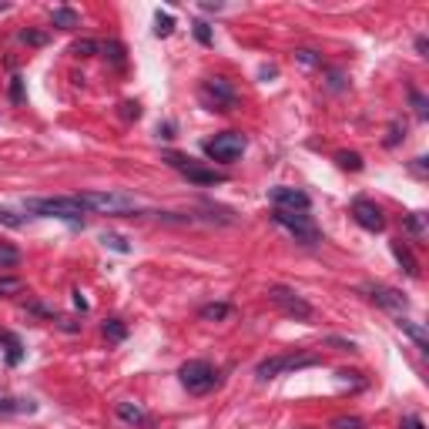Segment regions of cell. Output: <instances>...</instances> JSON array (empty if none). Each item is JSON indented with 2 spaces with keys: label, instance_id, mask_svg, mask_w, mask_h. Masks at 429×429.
Returning <instances> with one entry per match:
<instances>
[{
  "label": "cell",
  "instance_id": "cell-1",
  "mask_svg": "<svg viewBox=\"0 0 429 429\" xmlns=\"http://www.w3.org/2000/svg\"><path fill=\"white\" fill-rule=\"evenodd\" d=\"M84 212H98V214H125L135 212V198L131 195H121V191H81V195H71Z\"/></svg>",
  "mask_w": 429,
  "mask_h": 429
},
{
  "label": "cell",
  "instance_id": "cell-2",
  "mask_svg": "<svg viewBox=\"0 0 429 429\" xmlns=\"http://www.w3.org/2000/svg\"><path fill=\"white\" fill-rule=\"evenodd\" d=\"M322 362V355L316 353H289V355H272V359H262L255 366V376L262 379H275L278 372H299V369H312Z\"/></svg>",
  "mask_w": 429,
  "mask_h": 429
},
{
  "label": "cell",
  "instance_id": "cell-3",
  "mask_svg": "<svg viewBox=\"0 0 429 429\" xmlns=\"http://www.w3.org/2000/svg\"><path fill=\"white\" fill-rule=\"evenodd\" d=\"M24 208L30 214L61 218V222H71V225H81V214H84V208H81L74 198H27Z\"/></svg>",
  "mask_w": 429,
  "mask_h": 429
},
{
  "label": "cell",
  "instance_id": "cell-4",
  "mask_svg": "<svg viewBox=\"0 0 429 429\" xmlns=\"http://www.w3.org/2000/svg\"><path fill=\"white\" fill-rule=\"evenodd\" d=\"M178 379H181V386L195 396H205V392H212L218 386V369L212 362H205V359H188L185 366L178 369Z\"/></svg>",
  "mask_w": 429,
  "mask_h": 429
},
{
  "label": "cell",
  "instance_id": "cell-5",
  "mask_svg": "<svg viewBox=\"0 0 429 429\" xmlns=\"http://www.w3.org/2000/svg\"><path fill=\"white\" fill-rule=\"evenodd\" d=\"M272 222L275 225H282L285 231H289L295 241H302V245H319V228L312 225V218L305 212H285V208H272Z\"/></svg>",
  "mask_w": 429,
  "mask_h": 429
},
{
  "label": "cell",
  "instance_id": "cell-6",
  "mask_svg": "<svg viewBox=\"0 0 429 429\" xmlns=\"http://www.w3.org/2000/svg\"><path fill=\"white\" fill-rule=\"evenodd\" d=\"M205 154L218 164L239 161L241 154H245V135H239V131H222L212 141H205Z\"/></svg>",
  "mask_w": 429,
  "mask_h": 429
},
{
  "label": "cell",
  "instance_id": "cell-7",
  "mask_svg": "<svg viewBox=\"0 0 429 429\" xmlns=\"http://www.w3.org/2000/svg\"><path fill=\"white\" fill-rule=\"evenodd\" d=\"M268 299H272L289 319H299V322H309V319H312V305L305 302L295 289H289V285H268Z\"/></svg>",
  "mask_w": 429,
  "mask_h": 429
},
{
  "label": "cell",
  "instance_id": "cell-8",
  "mask_svg": "<svg viewBox=\"0 0 429 429\" xmlns=\"http://www.w3.org/2000/svg\"><path fill=\"white\" fill-rule=\"evenodd\" d=\"M359 292H362L372 305L386 309V312H392V316H403L406 309H409V299H406L403 292L389 289V285H382V282H369V285H362Z\"/></svg>",
  "mask_w": 429,
  "mask_h": 429
},
{
  "label": "cell",
  "instance_id": "cell-9",
  "mask_svg": "<svg viewBox=\"0 0 429 429\" xmlns=\"http://www.w3.org/2000/svg\"><path fill=\"white\" fill-rule=\"evenodd\" d=\"M202 101L212 108V111H231L239 104V94L228 84L225 77H208L202 84Z\"/></svg>",
  "mask_w": 429,
  "mask_h": 429
},
{
  "label": "cell",
  "instance_id": "cell-10",
  "mask_svg": "<svg viewBox=\"0 0 429 429\" xmlns=\"http://www.w3.org/2000/svg\"><path fill=\"white\" fill-rule=\"evenodd\" d=\"M353 218L366 228V231H382V228H386V214H382V208H379L376 202H369V198H355Z\"/></svg>",
  "mask_w": 429,
  "mask_h": 429
},
{
  "label": "cell",
  "instance_id": "cell-11",
  "mask_svg": "<svg viewBox=\"0 0 429 429\" xmlns=\"http://www.w3.org/2000/svg\"><path fill=\"white\" fill-rule=\"evenodd\" d=\"M272 202H275V208H285V212H309V195L299 188H289V185H278V188H272Z\"/></svg>",
  "mask_w": 429,
  "mask_h": 429
},
{
  "label": "cell",
  "instance_id": "cell-12",
  "mask_svg": "<svg viewBox=\"0 0 429 429\" xmlns=\"http://www.w3.org/2000/svg\"><path fill=\"white\" fill-rule=\"evenodd\" d=\"M181 175L188 178L191 185H222V181H225L222 171H214V168H202V164H188Z\"/></svg>",
  "mask_w": 429,
  "mask_h": 429
},
{
  "label": "cell",
  "instance_id": "cell-13",
  "mask_svg": "<svg viewBox=\"0 0 429 429\" xmlns=\"http://www.w3.org/2000/svg\"><path fill=\"white\" fill-rule=\"evenodd\" d=\"M118 419L127 423V426H144V423H148V413H144V406L141 403L121 399V403H118Z\"/></svg>",
  "mask_w": 429,
  "mask_h": 429
},
{
  "label": "cell",
  "instance_id": "cell-14",
  "mask_svg": "<svg viewBox=\"0 0 429 429\" xmlns=\"http://www.w3.org/2000/svg\"><path fill=\"white\" fill-rule=\"evenodd\" d=\"M17 413H38V403L34 399H13V396L0 392V416H17Z\"/></svg>",
  "mask_w": 429,
  "mask_h": 429
},
{
  "label": "cell",
  "instance_id": "cell-15",
  "mask_svg": "<svg viewBox=\"0 0 429 429\" xmlns=\"http://www.w3.org/2000/svg\"><path fill=\"white\" fill-rule=\"evenodd\" d=\"M396 326H399V328H403V332H406V336H409V339L416 342V349H419V353H429L426 328L419 326V322H409V319H403V316H399V319H396Z\"/></svg>",
  "mask_w": 429,
  "mask_h": 429
},
{
  "label": "cell",
  "instance_id": "cell-16",
  "mask_svg": "<svg viewBox=\"0 0 429 429\" xmlns=\"http://www.w3.org/2000/svg\"><path fill=\"white\" fill-rule=\"evenodd\" d=\"M392 255H396V262L406 268V275H409V278H419V262L413 258V252L406 248L403 241H392Z\"/></svg>",
  "mask_w": 429,
  "mask_h": 429
},
{
  "label": "cell",
  "instance_id": "cell-17",
  "mask_svg": "<svg viewBox=\"0 0 429 429\" xmlns=\"http://www.w3.org/2000/svg\"><path fill=\"white\" fill-rule=\"evenodd\" d=\"M231 312H235V309L228 302H208L198 309V319H202V322H222V319H228Z\"/></svg>",
  "mask_w": 429,
  "mask_h": 429
},
{
  "label": "cell",
  "instance_id": "cell-18",
  "mask_svg": "<svg viewBox=\"0 0 429 429\" xmlns=\"http://www.w3.org/2000/svg\"><path fill=\"white\" fill-rule=\"evenodd\" d=\"M0 345L7 349V362H11V366H17V362L24 359V345H21V339L11 336V332H4V328H0Z\"/></svg>",
  "mask_w": 429,
  "mask_h": 429
},
{
  "label": "cell",
  "instance_id": "cell-19",
  "mask_svg": "<svg viewBox=\"0 0 429 429\" xmlns=\"http://www.w3.org/2000/svg\"><path fill=\"white\" fill-rule=\"evenodd\" d=\"M54 27H61V30H71V27L81 24V17H77V11H71V7H54Z\"/></svg>",
  "mask_w": 429,
  "mask_h": 429
},
{
  "label": "cell",
  "instance_id": "cell-20",
  "mask_svg": "<svg viewBox=\"0 0 429 429\" xmlns=\"http://www.w3.org/2000/svg\"><path fill=\"white\" fill-rule=\"evenodd\" d=\"M21 265V252L13 248L11 241L0 239V268H17Z\"/></svg>",
  "mask_w": 429,
  "mask_h": 429
},
{
  "label": "cell",
  "instance_id": "cell-21",
  "mask_svg": "<svg viewBox=\"0 0 429 429\" xmlns=\"http://www.w3.org/2000/svg\"><path fill=\"white\" fill-rule=\"evenodd\" d=\"M104 336H108L111 342H125L127 339V326L121 322V319H108V322H104Z\"/></svg>",
  "mask_w": 429,
  "mask_h": 429
},
{
  "label": "cell",
  "instance_id": "cell-22",
  "mask_svg": "<svg viewBox=\"0 0 429 429\" xmlns=\"http://www.w3.org/2000/svg\"><path fill=\"white\" fill-rule=\"evenodd\" d=\"M336 161H339V168H345V171H362V154L359 151H339Z\"/></svg>",
  "mask_w": 429,
  "mask_h": 429
},
{
  "label": "cell",
  "instance_id": "cell-23",
  "mask_svg": "<svg viewBox=\"0 0 429 429\" xmlns=\"http://www.w3.org/2000/svg\"><path fill=\"white\" fill-rule=\"evenodd\" d=\"M98 51H101V44H98V40H91V38L74 40V47H71V54H77V57H94Z\"/></svg>",
  "mask_w": 429,
  "mask_h": 429
},
{
  "label": "cell",
  "instance_id": "cell-24",
  "mask_svg": "<svg viewBox=\"0 0 429 429\" xmlns=\"http://www.w3.org/2000/svg\"><path fill=\"white\" fill-rule=\"evenodd\" d=\"M24 292V278H0V299H11Z\"/></svg>",
  "mask_w": 429,
  "mask_h": 429
},
{
  "label": "cell",
  "instance_id": "cell-25",
  "mask_svg": "<svg viewBox=\"0 0 429 429\" xmlns=\"http://www.w3.org/2000/svg\"><path fill=\"white\" fill-rule=\"evenodd\" d=\"M328 429H366V419L359 416H336L328 423Z\"/></svg>",
  "mask_w": 429,
  "mask_h": 429
},
{
  "label": "cell",
  "instance_id": "cell-26",
  "mask_svg": "<svg viewBox=\"0 0 429 429\" xmlns=\"http://www.w3.org/2000/svg\"><path fill=\"white\" fill-rule=\"evenodd\" d=\"M101 51H104V57H111V61L118 64V67L125 64V47H121L118 40H108V44H101Z\"/></svg>",
  "mask_w": 429,
  "mask_h": 429
},
{
  "label": "cell",
  "instance_id": "cell-27",
  "mask_svg": "<svg viewBox=\"0 0 429 429\" xmlns=\"http://www.w3.org/2000/svg\"><path fill=\"white\" fill-rule=\"evenodd\" d=\"M295 61L302 64V67H322V57H319L316 51H309V47H302V51H295Z\"/></svg>",
  "mask_w": 429,
  "mask_h": 429
},
{
  "label": "cell",
  "instance_id": "cell-28",
  "mask_svg": "<svg viewBox=\"0 0 429 429\" xmlns=\"http://www.w3.org/2000/svg\"><path fill=\"white\" fill-rule=\"evenodd\" d=\"M21 40L30 44V47H44V44H47V34H40V30H30V27H27V30H21Z\"/></svg>",
  "mask_w": 429,
  "mask_h": 429
},
{
  "label": "cell",
  "instance_id": "cell-29",
  "mask_svg": "<svg viewBox=\"0 0 429 429\" xmlns=\"http://www.w3.org/2000/svg\"><path fill=\"white\" fill-rule=\"evenodd\" d=\"M403 138H406V125L392 121V125H389V138H386V148H396V144H399Z\"/></svg>",
  "mask_w": 429,
  "mask_h": 429
},
{
  "label": "cell",
  "instance_id": "cell-30",
  "mask_svg": "<svg viewBox=\"0 0 429 429\" xmlns=\"http://www.w3.org/2000/svg\"><path fill=\"white\" fill-rule=\"evenodd\" d=\"M154 34H158V38H168V34H171V24H175V21H171V13H158V17H154Z\"/></svg>",
  "mask_w": 429,
  "mask_h": 429
},
{
  "label": "cell",
  "instance_id": "cell-31",
  "mask_svg": "<svg viewBox=\"0 0 429 429\" xmlns=\"http://www.w3.org/2000/svg\"><path fill=\"white\" fill-rule=\"evenodd\" d=\"M101 241L108 245V248H114V252H131V245H127L121 235H101Z\"/></svg>",
  "mask_w": 429,
  "mask_h": 429
},
{
  "label": "cell",
  "instance_id": "cell-32",
  "mask_svg": "<svg viewBox=\"0 0 429 429\" xmlns=\"http://www.w3.org/2000/svg\"><path fill=\"white\" fill-rule=\"evenodd\" d=\"M0 222H4V225H11V228H21V225H24V218H21L17 212H11V208H0Z\"/></svg>",
  "mask_w": 429,
  "mask_h": 429
},
{
  "label": "cell",
  "instance_id": "cell-33",
  "mask_svg": "<svg viewBox=\"0 0 429 429\" xmlns=\"http://www.w3.org/2000/svg\"><path fill=\"white\" fill-rule=\"evenodd\" d=\"M11 101L13 104L24 101V77H11Z\"/></svg>",
  "mask_w": 429,
  "mask_h": 429
},
{
  "label": "cell",
  "instance_id": "cell-34",
  "mask_svg": "<svg viewBox=\"0 0 429 429\" xmlns=\"http://www.w3.org/2000/svg\"><path fill=\"white\" fill-rule=\"evenodd\" d=\"M406 225H409V231H413V235H423V214H409V218H406Z\"/></svg>",
  "mask_w": 429,
  "mask_h": 429
},
{
  "label": "cell",
  "instance_id": "cell-35",
  "mask_svg": "<svg viewBox=\"0 0 429 429\" xmlns=\"http://www.w3.org/2000/svg\"><path fill=\"white\" fill-rule=\"evenodd\" d=\"M195 38L202 40V44H212V30H208V24L198 21V24H195Z\"/></svg>",
  "mask_w": 429,
  "mask_h": 429
},
{
  "label": "cell",
  "instance_id": "cell-36",
  "mask_svg": "<svg viewBox=\"0 0 429 429\" xmlns=\"http://www.w3.org/2000/svg\"><path fill=\"white\" fill-rule=\"evenodd\" d=\"M413 104H416L419 118H426V101H423V94H419V91H413Z\"/></svg>",
  "mask_w": 429,
  "mask_h": 429
},
{
  "label": "cell",
  "instance_id": "cell-37",
  "mask_svg": "<svg viewBox=\"0 0 429 429\" xmlns=\"http://www.w3.org/2000/svg\"><path fill=\"white\" fill-rule=\"evenodd\" d=\"M403 429H426V426H423L416 416H406V419H403Z\"/></svg>",
  "mask_w": 429,
  "mask_h": 429
},
{
  "label": "cell",
  "instance_id": "cell-38",
  "mask_svg": "<svg viewBox=\"0 0 429 429\" xmlns=\"http://www.w3.org/2000/svg\"><path fill=\"white\" fill-rule=\"evenodd\" d=\"M138 114H141L138 104H125V118H138Z\"/></svg>",
  "mask_w": 429,
  "mask_h": 429
},
{
  "label": "cell",
  "instance_id": "cell-39",
  "mask_svg": "<svg viewBox=\"0 0 429 429\" xmlns=\"http://www.w3.org/2000/svg\"><path fill=\"white\" fill-rule=\"evenodd\" d=\"M74 305L81 312H88V299H81V292H74Z\"/></svg>",
  "mask_w": 429,
  "mask_h": 429
}]
</instances>
